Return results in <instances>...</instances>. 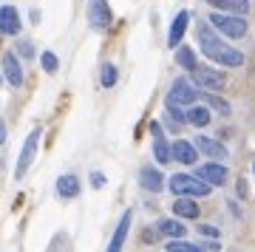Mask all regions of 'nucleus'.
Returning <instances> with one entry per match:
<instances>
[{"label":"nucleus","instance_id":"ddd939ff","mask_svg":"<svg viewBox=\"0 0 255 252\" xmlns=\"http://www.w3.org/2000/svg\"><path fill=\"white\" fill-rule=\"evenodd\" d=\"M139 184H142L147 193H162V190H164V176H162V170H156L153 164H145V167L139 170Z\"/></svg>","mask_w":255,"mask_h":252},{"label":"nucleus","instance_id":"bb28decb","mask_svg":"<svg viewBox=\"0 0 255 252\" xmlns=\"http://www.w3.org/2000/svg\"><path fill=\"white\" fill-rule=\"evenodd\" d=\"M40 63H43V68H46L48 74H54L60 60H57V54H51V51H43V54H40Z\"/></svg>","mask_w":255,"mask_h":252},{"label":"nucleus","instance_id":"423d86ee","mask_svg":"<svg viewBox=\"0 0 255 252\" xmlns=\"http://www.w3.org/2000/svg\"><path fill=\"white\" fill-rule=\"evenodd\" d=\"M88 23L94 31H108L114 23V11H111L108 0H88Z\"/></svg>","mask_w":255,"mask_h":252},{"label":"nucleus","instance_id":"6ab92c4d","mask_svg":"<svg viewBox=\"0 0 255 252\" xmlns=\"http://www.w3.org/2000/svg\"><path fill=\"white\" fill-rule=\"evenodd\" d=\"M57 193L63 198H77L80 196V179L74 176V173H65L57 179Z\"/></svg>","mask_w":255,"mask_h":252},{"label":"nucleus","instance_id":"2f4dec72","mask_svg":"<svg viewBox=\"0 0 255 252\" xmlns=\"http://www.w3.org/2000/svg\"><path fill=\"white\" fill-rule=\"evenodd\" d=\"M253 173H255V164H253Z\"/></svg>","mask_w":255,"mask_h":252},{"label":"nucleus","instance_id":"1a4fd4ad","mask_svg":"<svg viewBox=\"0 0 255 252\" xmlns=\"http://www.w3.org/2000/svg\"><path fill=\"white\" fill-rule=\"evenodd\" d=\"M130 224H133V213L125 210L122 218H119L117 230H114V235H111L108 250H105V252H122V247H125V241H128V233H130Z\"/></svg>","mask_w":255,"mask_h":252},{"label":"nucleus","instance_id":"c85d7f7f","mask_svg":"<svg viewBox=\"0 0 255 252\" xmlns=\"http://www.w3.org/2000/svg\"><path fill=\"white\" fill-rule=\"evenodd\" d=\"M199 235H207V238H219V230H216V227L213 224H199Z\"/></svg>","mask_w":255,"mask_h":252},{"label":"nucleus","instance_id":"a878e982","mask_svg":"<svg viewBox=\"0 0 255 252\" xmlns=\"http://www.w3.org/2000/svg\"><path fill=\"white\" fill-rule=\"evenodd\" d=\"M167 252H204V250L196 247V244H187V241H182V238H176V241L167 244Z\"/></svg>","mask_w":255,"mask_h":252},{"label":"nucleus","instance_id":"f257e3e1","mask_svg":"<svg viewBox=\"0 0 255 252\" xmlns=\"http://www.w3.org/2000/svg\"><path fill=\"white\" fill-rule=\"evenodd\" d=\"M196 37H199V48L213 60V63H219L221 68H238V65H244V54L236 51L233 45L224 43L207 23H201V26L196 28Z\"/></svg>","mask_w":255,"mask_h":252},{"label":"nucleus","instance_id":"2eb2a0df","mask_svg":"<svg viewBox=\"0 0 255 252\" xmlns=\"http://www.w3.org/2000/svg\"><path fill=\"white\" fill-rule=\"evenodd\" d=\"M20 26V11L14 6H0V34H17Z\"/></svg>","mask_w":255,"mask_h":252},{"label":"nucleus","instance_id":"c756f323","mask_svg":"<svg viewBox=\"0 0 255 252\" xmlns=\"http://www.w3.org/2000/svg\"><path fill=\"white\" fill-rule=\"evenodd\" d=\"M20 54L23 57H34V48H31V43H26V40H20Z\"/></svg>","mask_w":255,"mask_h":252},{"label":"nucleus","instance_id":"20e7f679","mask_svg":"<svg viewBox=\"0 0 255 252\" xmlns=\"http://www.w3.org/2000/svg\"><path fill=\"white\" fill-rule=\"evenodd\" d=\"M40 136H43V130L40 127H34L31 133L26 136V142H23V150H20L17 156V167H14V179H23L28 173V167L34 164V156H37V147H40Z\"/></svg>","mask_w":255,"mask_h":252},{"label":"nucleus","instance_id":"dca6fc26","mask_svg":"<svg viewBox=\"0 0 255 252\" xmlns=\"http://www.w3.org/2000/svg\"><path fill=\"white\" fill-rule=\"evenodd\" d=\"M187 20H190V11H179L170 23V34H167V45L176 48V45H182V37L187 31Z\"/></svg>","mask_w":255,"mask_h":252},{"label":"nucleus","instance_id":"9b49d317","mask_svg":"<svg viewBox=\"0 0 255 252\" xmlns=\"http://www.w3.org/2000/svg\"><path fill=\"white\" fill-rule=\"evenodd\" d=\"M150 136H153V159L156 162L159 164L173 162V159H170V144H167V139H164L159 122H150Z\"/></svg>","mask_w":255,"mask_h":252},{"label":"nucleus","instance_id":"f03ea898","mask_svg":"<svg viewBox=\"0 0 255 252\" xmlns=\"http://www.w3.org/2000/svg\"><path fill=\"white\" fill-rule=\"evenodd\" d=\"M170 193L173 196H187V198H204L213 193V187L210 184H204V181H199L196 176H187V173H176V176H170Z\"/></svg>","mask_w":255,"mask_h":252},{"label":"nucleus","instance_id":"b1692460","mask_svg":"<svg viewBox=\"0 0 255 252\" xmlns=\"http://www.w3.org/2000/svg\"><path fill=\"white\" fill-rule=\"evenodd\" d=\"M176 65H179V68H187V71H193V68L199 65L190 45H176Z\"/></svg>","mask_w":255,"mask_h":252},{"label":"nucleus","instance_id":"4468645a","mask_svg":"<svg viewBox=\"0 0 255 252\" xmlns=\"http://www.w3.org/2000/svg\"><path fill=\"white\" fill-rule=\"evenodd\" d=\"M170 159H176V162H182V164H196L199 162V150H196L190 142L176 139V142L170 144Z\"/></svg>","mask_w":255,"mask_h":252},{"label":"nucleus","instance_id":"f8f14e48","mask_svg":"<svg viewBox=\"0 0 255 252\" xmlns=\"http://www.w3.org/2000/svg\"><path fill=\"white\" fill-rule=\"evenodd\" d=\"M3 77L9 80L11 88H20L23 85V65H20L17 54H11V51L3 54Z\"/></svg>","mask_w":255,"mask_h":252},{"label":"nucleus","instance_id":"412c9836","mask_svg":"<svg viewBox=\"0 0 255 252\" xmlns=\"http://www.w3.org/2000/svg\"><path fill=\"white\" fill-rule=\"evenodd\" d=\"M213 9H219V11H230V14H241L247 9H250V0H207Z\"/></svg>","mask_w":255,"mask_h":252},{"label":"nucleus","instance_id":"7ed1b4c3","mask_svg":"<svg viewBox=\"0 0 255 252\" xmlns=\"http://www.w3.org/2000/svg\"><path fill=\"white\" fill-rule=\"evenodd\" d=\"M210 23H213V28H216L219 34L230 37V40H241V37L247 34V28H250L241 14H230V11H216V14L210 17Z\"/></svg>","mask_w":255,"mask_h":252},{"label":"nucleus","instance_id":"0eeeda50","mask_svg":"<svg viewBox=\"0 0 255 252\" xmlns=\"http://www.w3.org/2000/svg\"><path fill=\"white\" fill-rule=\"evenodd\" d=\"M196 179L210 184V187H224L230 179V170L221 162H207V164H201V167H196Z\"/></svg>","mask_w":255,"mask_h":252},{"label":"nucleus","instance_id":"f3484780","mask_svg":"<svg viewBox=\"0 0 255 252\" xmlns=\"http://www.w3.org/2000/svg\"><path fill=\"white\" fill-rule=\"evenodd\" d=\"M156 233H162V235H167L170 241H176V238H184V233H187V227L179 221V218H162L159 224H156Z\"/></svg>","mask_w":255,"mask_h":252},{"label":"nucleus","instance_id":"9d476101","mask_svg":"<svg viewBox=\"0 0 255 252\" xmlns=\"http://www.w3.org/2000/svg\"><path fill=\"white\" fill-rule=\"evenodd\" d=\"M193 147H196L199 153H204L207 159H230V150H227V147H224L219 139H210V136H196Z\"/></svg>","mask_w":255,"mask_h":252},{"label":"nucleus","instance_id":"6e6552de","mask_svg":"<svg viewBox=\"0 0 255 252\" xmlns=\"http://www.w3.org/2000/svg\"><path fill=\"white\" fill-rule=\"evenodd\" d=\"M167 99H170V102H176V105H193V102L199 99V91H196V85H193L187 77H176L173 85H170Z\"/></svg>","mask_w":255,"mask_h":252},{"label":"nucleus","instance_id":"4be33fe9","mask_svg":"<svg viewBox=\"0 0 255 252\" xmlns=\"http://www.w3.org/2000/svg\"><path fill=\"white\" fill-rule=\"evenodd\" d=\"M164 122L170 125V130H179V127L184 125V111L176 105V102H164Z\"/></svg>","mask_w":255,"mask_h":252},{"label":"nucleus","instance_id":"393cba45","mask_svg":"<svg viewBox=\"0 0 255 252\" xmlns=\"http://www.w3.org/2000/svg\"><path fill=\"white\" fill-rule=\"evenodd\" d=\"M119 80V74H117V65H111L105 63L102 65V71H100V82H102V88H114Z\"/></svg>","mask_w":255,"mask_h":252},{"label":"nucleus","instance_id":"aec40b11","mask_svg":"<svg viewBox=\"0 0 255 252\" xmlns=\"http://www.w3.org/2000/svg\"><path fill=\"white\" fill-rule=\"evenodd\" d=\"M210 108H204V105H193L190 111H184V122H190V125L196 127H207L210 125Z\"/></svg>","mask_w":255,"mask_h":252},{"label":"nucleus","instance_id":"a211bd4d","mask_svg":"<svg viewBox=\"0 0 255 252\" xmlns=\"http://www.w3.org/2000/svg\"><path fill=\"white\" fill-rule=\"evenodd\" d=\"M173 216L176 218H199V204L187 196H176L173 201Z\"/></svg>","mask_w":255,"mask_h":252},{"label":"nucleus","instance_id":"cd10ccee","mask_svg":"<svg viewBox=\"0 0 255 252\" xmlns=\"http://www.w3.org/2000/svg\"><path fill=\"white\" fill-rule=\"evenodd\" d=\"M91 187H94V190H102V187H105V173H100V170L91 173Z\"/></svg>","mask_w":255,"mask_h":252},{"label":"nucleus","instance_id":"39448f33","mask_svg":"<svg viewBox=\"0 0 255 252\" xmlns=\"http://www.w3.org/2000/svg\"><path fill=\"white\" fill-rule=\"evenodd\" d=\"M193 85H199L207 94H219L224 88V74L216 71V68H207V65H196L193 68Z\"/></svg>","mask_w":255,"mask_h":252},{"label":"nucleus","instance_id":"7c9ffc66","mask_svg":"<svg viewBox=\"0 0 255 252\" xmlns=\"http://www.w3.org/2000/svg\"><path fill=\"white\" fill-rule=\"evenodd\" d=\"M6 142V122H3V119H0V144Z\"/></svg>","mask_w":255,"mask_h":252},{"label":"nucleus","instance_id":"5701e85b","mask_svg":"<svg viewBox=\"0 0 255 252\" xmlns=\"http://www.w3.org/2000/svg\"><path fill=\"white\" fill-rule=\"evenodd\" d=\"M201 97H204V102H207V108L219 111L221 117H230V114H233V105H230L227 99H221L219 94H207V91H201Z\"/></svg>","mask_w":255,"mask_h":252}]
</instances>
